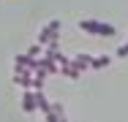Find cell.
<instances>
[{"instance_id": "2", "label": "cell", "mask_w": 128, "mask_h": 122, "mask_svg": "<svg viewBox=\"0 0 128 122\" xmlns=\"http://www.w3.org/2000/svg\"><path fill=\"white\" fill-rule=\"evenodd\" d=\"M57 33H60V22H57V19H52V22L38 33V46H49L52 41H57Z\"/></svg>"}, {"instance_id": "10", "label": "cell", "mask_w": 128, "mask_h": 122, "mask_svg": "<svg viewBox=\"0 0 128 122\" xmlns=\"http://www.w3.org/2000/svg\"><path fill=\"white\" fill-rule=\"evenodd\" d=\"M126 54H128V44H126V46H120V49H117V57H126Z\"/></svg>"}, {"instance_id": "3", "label": "cell", "mask_w": 128, "mask_h": 122, "mask_svg": "<svg viewBox=\"0 0 128 122\" xmlns=\"http://www.w3.org/2000/svg\"><path fill=\"white\" fill-rule=\"evenodd\" d=\"M22 109L25 111H36V92H22Z\"/></svg>"}, {"instance_id": "4", "label": "cell", "mask_w": 128, "mask_h": 122, "mask_svg": "<svg viewBox=\"0 0 128 122\" xmlns=\"http://www.w3.org/2000/svg\"><path fill=\"white\" fill-rule=\"evenodd\" d=\"M90 62H93V57H87V54H79L76 60H71V65H74V68H76L79 73L84 71V68H87V65H90Z\"/></svg>"}, {"instance_id": "8", "label": "cell", "mask_w": 128, "mask_h": 122, "mask_svg": "<svg viewBox=\"0 0 128 122\" xmlns=\"http://www.w3.org/2000/svg\"><path fill=\"white\" fill-rule=\"evenodd\" d=\"M60 71L66 73L68 79H76V76H79V71H76V68H74V65H66V68H60Z\"/></svg>"}, {"instance_id": "9", "label": "cell", "mask_w": 128, "mask_h": 122, "mask_svg": "<svg viewBox=\"0 0 128 122\" xmlns=\"http://www.w3.org/2000/svg\"><path fill=\"white\" fill-rule=\"evenodd\" d=\"M38 54H41V46H38V44H36V46H30V49H27V57H33V60H36Z\"/></svg>"}, {"instance_id": "5", "label": "cell", "mask_w": 128, "mask_h": 122, "mask_svg": "<svg viewBox=\"0 0 128 122\" xmlns=\"http://www.w3.org/2000/svg\"><path fill=\"white\" fill-rule=\"evenodd\" d=\"M14 84H19V87H33V79H30V71H22L14 76Z\"/></svg>"}, {"instance_id": "7", "label": "cell", "mask_w": 128, "mask_h": 122, "mask_svg": "<svg viewBox=\"0 0 128 122\" xmlns=\"http://www.w3.org/2000/svg\"><path fill=\"white\" fill-rule=\"evenodd\" d=\"M112 62V57L106 54V57H93V62H90V68H106Z\"/></svg>"}, {"instance_id": "6", "label": "cell", "mask_w": 128, "mask_h": 122, "mask_svg": "<svg viewBox=\"0 0 128 122\" xmlns=\"http://www.w3.org/2000/svg\"><path fill=\"white\" fill-rule=\"evenodd\" d=\"M36 106H38L44 114H52V106H49V100L44 98V92H36Z\"/></svg>"}, {"instance_id": "1", "label": "cell", "mask_w": 128, "mask_h": 122, "mask_svg": "<svg viewBox=\"0 0 128 122\" xmlns=\"http://www.w3.org/2000/svg\"><path fill=\"white\" fill-rule=\"evenodd\" d=\"M79 30L82 33H93V35H114L117 30L106 22H96V19H82L79 22Z\"/></svg>"}]
</instances>
